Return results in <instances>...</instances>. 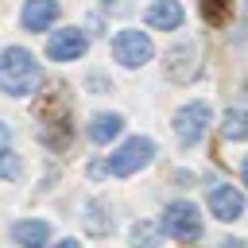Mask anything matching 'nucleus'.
Instances as JSON below:
<instances>
[{
	"label": "nucleus",
	"mask_w": 248,
	"mask_h": 248,
	"mask_svg": "<svg viewBox=\"0 0 248 248\" xmlns=\"http://www.w3.org/2000/svg\"><path fill=\"white\" fill-rule=\"evenodd\" d=\"M43 85V66L31 50L23 46H8L0 50V93L8 97H31Z\"/></svg>",
	"instance_id": "1"
},
{
	"label": "nucleus",
	"mask_w": 248,
	"mask_h": 248,
	"mask_svg": "<svg viewBox=\"0 0 248 248\" xmlns=\"http://www.w3.org/2000/svg\"><path fill=\"white\" fill-rule=\"evenodd\" d=\"M35 116H39V136H43L46 147H54V151L70 147L74 128H70V97H66L62 85L58 89H46L35 101Z\"/></svg>",
	"instance_id": "2"
},
{
	"label": "nucleus",
	"mask_w": 248,
	"mask_h": 248,
	"mask_svg": "<svg viewBox=\"0 0 248 248\" xmlns=\"http://www.w3.org/2000/svg\"><path fill=\"white\" fill-rule=\"evenodd\" d=\"M155 159V143L147 140V136H132V140H124L112 155H108V163H105V170L108 174H136V170H143L147 163Z\"/></svg>",
	"instance_id": "3"
},
{
	"label": "nucleus",
	"mask_w": 248,
	"mask_h": 248,
	"mask_svg": "<svg viewBox=\"0 0 248 248\" xmlns=\"http://www.w3.org/2000/svg\"><path fill=\"white\" fill-rule=\"evenodd\" d=\"M163 232H170L174 240L190 244L202 236V217H198V205L194 202H170L163 209Z\"/></svg>",
	"instance_id": "4"
},
{
	"label": "nucleus",
	"mask_w": 248,
	"mask_h": 248,
	"mask_svg": "<svg viewBox=\"0 0 248 248\" xmlns=\"http://www.w3.org/2000/svg\"><path fill=\"white\" fill-rule=\"evenodd\" d=\"M112 58H116L120 66H128V70H140L143 62H151V39H147V31H136V27L116 31V39H112Z\"/></svg>",
	"instance_id": "5"
},
{
	"label": "nucleus",
	"mask_w": 248,
	"mask_h": 248,
	"mask_svg": "<svg viewBox=\"0 0 248 248\" xmlns=\"http://www.w3.org/2000/svg\"><path fill=\"white\" fill-rule=\"evenodd\" d=\"M209 105L205 101H190L186 108H178L174 112V136L190 147V143H198L202 136H205V128H209Z\"/></svg>",
	"instance_id": "6"
},
{
	"label": "nucleus",
	"mask_w": 248,
	"mask_h": 248,
	"mask_svg": "<svg viewBox=\"0 0 248 248\" xmlns=\"http://www.w3.org/2000/svg\"><path fill=\"white\" fill-rule=\"evenodd\" d=\"M85 46H89V39H85L81 27H62V31H54V35L46 39V58H54V62H74V58L85 54Z\"/></svg>",
	"instance_id": "7"
},
{
	"label": "nucleus",
	"mask_w": 248,
	"mask_h": 248,
	"mask_svg": "<svg viewBox=\"0 0 248 248\" xmlns=\"http://www.w3.org/2000/svg\"><path fill=\"white\" fill-rule=\"evenodd\" d=\"M163 74H167V81L186 85V81L198 74V46H194V43L170 46V50H167V62H163Z\"/></svg>",
	"instance_id": "8"
},
{
	"label": "nucleus",
	"mask_w": 248,
	"mask_h": 248,
	"mask_svg": "<svg viewBox=\"0 0 248 248\" xmlns=\"http://www.w3.org/2000/svg\"><path fill=\"white\" fill-rule=\"evenodd\" d=\"M209 209L217 221H236L244 213V194L229 182H217V186H209Z\"/></svg>",
	"instance_id": "9"
},
{
	"label": "nucleus",
	"mask_w": 248,
	"mask_h": 248,
	"mask_svg": "<svg viewBox=\"0 0 248 248\" xmlns=\"http://www.w3.org/2000/svg\"><path fill=\"white\" fill-rule=\"evenodd\" d=\"M54 19H58V4L54 0H27L23 12H19L23 31H46Z\"/></svg>",
	"instance_id": "10"
},
{
	"label": "nucleus",
	"mask_w": 248,
	"mask_h": 248,
	"mask_svg": "<svg viewBox=\"0 0 248 248\" xmlns=\"http://www.w3.org/2000/svg\"><path fill=\"white\" fill-rule=\"evenodd\" d=\"M182 23V4L178 0H155L151 8H147V27H155V31H174Z\"/></svg>",
	"instance_id": "11"
},
{
	"label": "nucleus",
	"mask_w": 248,
	"mask_h": 248,
	"mask_svg": "<svg viewBox=\"0 0 248 248\" xmlns=\"http://www.w3.org/2000/svg\"><path fill=\"white\" fill-rule=\"evenodd\" d=\"M46 236H50V229H46L43 221H16V225H12V240H16L19 248H43Z\"/></svg>",
	"instance_id": "12"
},
{
	"label": "nucleus",
	"mask_w": 248,
	"mask_h": 248,
	"mask_svg": "<svg viewBox=\"0 0 248 248\" xmlns=\"http://www.w3.org/2000/svg\"><path fill=\"white\" fill-rule=\"evenodd\" d=\"M124 132V120L116 116V112H97L93 120H89V140L93 143H108V140H116Z\"/></svg>",
	"instance_id": "13"
},
{
	"label": "nucleus",
	"mask_w": 248,
	"mask_h": 248,
	"mask_svg": "<svg viewBox=\"0 0 248 248\" xmlns=\"http://www.w3.org/2000/svg\"><path fill=\"white\" fill-rule=\"evenodd\" d=\"M128 240H132V248H159V240H163V229H159L155 221H136Z\"/></svg>",
	"instance_id": "14"
},
{
	"label": "nucleus",
	"mask_w": 248,
	"mask_h": 248,
	"mask_svg": "<svg viewBox=\"0 0 248 248\" xmlns=\"http://www.w3.org/2000/svg\"><path fill=\"white\" fill-rule=\"evenodd\" d=\"M221 136L225 140H248V112L244 108H229L221 120Z\"/></svg>",
	"instance_id": "15"
},
{
	"label": "nucleus",
	"mask_w": 248,
	"mask_h": 248,
	"mask_svg": "<svg viewBox=\"0 0 248 248\" xmlns=\"http://www.w3.org/2000/svg\"><path fill=\"white\" fill-rule=\"evenodd\" d=\"M198 8H202V19H205V23H225L232 0H198Z\"/></svg>",
	"instance_id": "16"
},
{
	"label": "nucleus",
	"mask_w": 248,
	"mask_h": 248,
	"mask_svg": "<svg viewBox=\"0 0 248 248\" xmlns=\"http://www.w3.org/2000/svg\"><path fill=\"white\" fill-rule=\"evenodd\" d=\"M85 229H89V232H97V236H105V232L112 229V225L105 221V205H101V202L85 209Z\"/></svg>",
	"instance_id": "17"
},
{
	"label": "nucleus",
	"mask_w": 248,
	"mask_h": 248,
	"mask_svg": "<svg viewBox=\"0 0 248 248\" xmlns=\"http://www.w3.org/2000/svg\"><path fill=\"white\" fill-rule=\"evenodd\" d=\"M0 178H8V182H16L19 178V155L16 151H0Z\"/></svg>",
	"instance_id": "18"
},
{
	"label": "nucleus",
	"mask_w": 248,
	"mask_h": 248,
	"mask_svg": "<svg viewBox=\"0 0 248 248\" xmlns=\"http://www.w3.org/2000/svg\"><path fill=\"white\" fill-rule=\"evenodd\" d=\"M8 140H12V128H8V124H4V120H0V151H4V147H8Z\"/></svg>",
	"instance_id": "19"
},
{
	"label": "nucleus",
	"mask_w": 248,
	"mask_h": 248,
	"mask_svg": "<svg viewBox=\"0 0 248 248\" xmlns=\"http://www.w3.org/2000/svg\"><path fill=\"white\" fill-rule=\"evenodd\" d=\"M58 248H78V240H62V244H58Z\"/></svg>",
	"instance_id": "20"
},
{
	"label": "nucleus",
	"mask_w": 248,
	"mask_h": 248,
	"mask_svg": "<svg viewBox=\"0 0 248 248\" xmlns=\"http://www.w3.org/2000/svg\"><path fill=\"white\" fill-rule=\"evenodd\" d=\"M240 174H244V186H248V159H244V167H240Z\"/></svg>",
	"instance_id": "21"
},
{
	"label": "nucleus",
	"mask_w": 248,
	"mask_h": 248,
	"mask_svg": "<svg viewBox=\"0 0 248 248\" xmlns=\"http://www.w3.org/2000/svg\"><path fill=\"white\" fill-rule=\"evenodd\" d=\"M101 4H116V0H101Z\"/></svg>",
	"instance_id": "22"
}]
</instances>
